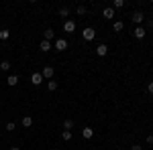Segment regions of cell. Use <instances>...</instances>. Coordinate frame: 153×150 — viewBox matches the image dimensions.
<instances>
[{"mask_svg":"<svg viewBox=\"0 0 153 150\" xmlns=\"http://www.w3.org/2000/svg\"><path fill=\"white\" fill-rule=\"evenodd\" d=\"M41 75H43V79L51 81V79H53V75H55V69H53L51 65H45V67H43V71H41Z\"/></svg>","mask_w":153,"mask_h":150,"instance_id":"3957f363","label":"cell"},{"mask_svg":"<svg viewBox=\"0 0 153 150\" xmlns=\"http://www.w3.org/2000/svg\"><path fill=\"white\" fill-rule=\"evenodd\" d=\"M112 29H114L117 33H120V31L125 29V23H123V20H114V24H112Z\"/></svg>","mask_w":153,"mask_h":150,"instance_id":"5bb4252c","label":"cell"},{"mask_svg":"<svg viewBox=\"0 0 153 150\" xmlns=\"http://www.w3.org/2000/svg\"><path fill=\"white\" fill-rule=\"evenodd\" d=\"M47 89L49 91H55V89H57V81H53V79L47 81Z\"/></svg>","mask_w":153,"mask_h":150,"instance_id":"44dd1931","label":"cell"},{"mask_svg":"<svg viewBox=\"0 0 153 150\" xmlns=\"http://www.w3.org/2000/svg\"><path fill=\"white\" fill-rule=\"evenodd\" d=\"M102 16L104 18H114V8L112 6H106L104 10H102Z\"/></svg>","mask_w":153,"mask_h":150,"instance_id":"30bf717a","label":"cell"},{"mask_svg":"<svg viewBox=\"0 0 153 150\" xmlns=\"http://www.w3.org/2000/svg\"><path fill=\"white\" fill-rule=\"evenodd\" d=\"M55 49L57 51H65L68 49V41L65 39H55Z\"/></svg>","mask_w":153,"mask_h":150,"instance_id":"52a82bcc","label":"cell"},{"mask_svg":"<svg viewBox=\"0 0 153 150\" xmlns=\"http://www.w3.org/2000/svg\"><path fill=\"white\" fill-rule=\"evenodd\" d=\"M125 6V0H114V6L112 8H123Z\"/></svg>","mask_w":153,"mask_h":150,"instance_id":"cb8c5ba5","label":"cell"},{"mask_svg":"<svg viewBox=\"0 0 153 150\" xmlns=\"http://www.w3.org/2000/svg\"><path fill=\"white\" fill-rule=\"evenodd\" d=\"M31 81H33V85H41V83H43V75H41V73H31Z\"/></svg>","mask_w":153,"mask_h":150,"instance_id":"ba28073f","label":"cell"},{"mask_svg":"<svg viewBox=\"0 0 153 150\" xmlns=\"http://www.w3.org/2000/svg\"><path fill=\"white\" fill-rule=\"evenodd\" d=\"M23 126L25 128H31V126H33V118H31V116H25V118H23Z\"/></svg>","mask_w":153,"mask_h":150,"instance_id":"e0dca14e","label":"cell"},{"mask_svg":"<svg viewBox=\"0 0 153 150\" xmlns=\"http://www.w3.org/2000/svg\"><path fill=\"white\" fill-rule=\"evenodd\" d=\"M82 39L84 41H94L96 39V31L92 29V26H86V29L82 31Z\"/></svg>","mask_w":153,"mask_h":150,"instance_id":"6da1fadb","label":"cell"},{"mask_svg":"<svg viewBox=\"0 0 153 150\" xmlns=\"http://www.w3.org/2000/svg\"><path fill=\"white\" fill-rule=\"evenodd\" d=\"M10 150H21V148H19V146H12V148Z\"/></svg>","mask_w":153,"mask_h":150,"instance_id":"83f0119b","label":"cell"},{"mask_svg":"<svg viewBox=\"0 0 153 150\" xmlns=\"http://www.w3.org/2000/svg\"><path fill=\"white\" fill-rule=\"evenodd\" d=\"M59 16H63V18L70 16V8H68V6H61V8H59Z\"/></svg>","mask_w":153,"mask_h":150,"instance_id":"ffe728a7","label":"cell"},{"mask_svg":"<svg viewBox=\"0 0 153 150\" xmlns=\"http://www.w3.org/2000/svg\"><path fill=\"white\" fill-rule=\"evenodd\" d=\"M39 49H41L43 53H47V51H51V49H53V47H51V43H49V41H45V39H43V41L39 43Z\"/></svg>","mask_w":153,"mask_h":150,"instance_id":"8fae6325","label":"cell"},{"mask_svg":"<svg viewBox=\"0 0 153 150\" xmlns=\"http://www.w3.org/2000/svg\"><path fill=\"white\" fill-rule=\"evenodd\" d=\"M76 14H78V16H84V14H86V6H84V4L76 6Z\"/></svg>","mask_w":153,"mask_h":150,"instance_id":"d6986e66","label":"cell"},{"mask_svg":"<svg viewBox=\"0 0 153 150\" xmlns=\"http://www.w3.org/2000/svg\"><path fill=\"white\" fill-rule=\"evenodd\" d=\"M43 37H45V41H49V43H51V41L55 39V33H53V29H47V31L43 33Z\"/></svg>","mask_w":153,"mask_h":150,"instance_id":"7c38bea8","label":"cell"},{"mask_svg":"<svg viewBox=\"0 0 153 150\" xmlns=\"http://www.w3.org/2000/svg\"><path fill=\"white\" fill-rule=\"evenodd\" d=\"M0 69L2 71H10V63H8V61H2V63H0Z\"/></svg>","mask_w":153,"mask_h":150,"instance_id":"7402d4cb","label":"cell"},{"mask_svg":"<svg viewBox=\"0 0 153 150\" xmlns=\"http://www.w3.org/2000/svg\"><path fill=\"white\" fill-rule=\"evenodd\" d=\"M92 136H94V130H92V128H90V126H86V128H84V130H82V138L90 140V138H92Z\"/></svg>","mask_w":153,"mask_h":150,"instance_id":"9c48e42d","label":"cell"},{"mask_svg":"<svg viewBox=\"0 0 153 150\" xmlns=\"http://www.w3.org/2000/svg\"><path fill=\"white\" fill-rule=\"evenodd\" d=\"M147 91L153 95V81H149V83H147Z\"/></svg>","mask_w":153,"mask_h":150,"instance_id":"d4e9b609","label":"cell"},{"mask_svg":"<svg viewBox=\"0 0 153 150\" xmlns=\"http://www.w3.org/2000/svg\"><path fill=\"white\" fill-rule=\"evenodd\" d=\"M14 128H16V124L14 122H8L6 124V132H14Z\"/></svg>","mask_w":153,"mask_h":150,"instance_id":"603a6c76","label":"cell"},{"mask_svg":"<svg viewBox=\"0 0 153 150\" xmlns=\"http://www.w3.org/2000/svg\"><path fill=\"white\" fill-rule=\"evenodd\" d=\"M131 20H133V23L137 24V26H141V24H143V20H145V14H143L141 10H135L133 14H131Z\"/></svg>","mask_w":153,"mask_h":150,"instance_id":"7a4b0ae2","label":"cell"},{"mask_svg":"<svg viewBox=\"0 0 153 150\" xmlns=\"http://www.w3.org/2000/svg\"><path fill=\"white\" fill-rule=\"evenodd\" d=\"M6 83H8L10 87H14V85L19 83V75H8V77H6Z\"/></svg>","mask_w":153,"mask_h":150,"instance_id":"4fadbf2b","label":"cell"},{"mask_svg":"<svg viewBox=\"0 0 153 150\" xmlns=\"http://www.w3.org/2000/svg\"><path fill=\"white\" fill-rule=\"evenodd\" d=\"M76 31V23L74 20H63V33H74Z\"/></svg>","mask_w":153,"mask_h":150,"instance_id":"277c9868","label":"cell"},{"mask_svg":"<svg viewBox=\"0 0 153 150\" xmlns=\"http://www.w3.org/2000/svg\"><path fill=\"white\" fill-rule=\"evenodd\" d=\"M71 136H74V134H71L70 130H63V132H61V138L65 140V142H70V140H71Z\"/></svg>","mask_w":153,"mask_h":150,"instance_id":"ac0fdd59","label":"cell"},{"mask_svg":"<svg viewBox=\"0 0 153 150\" xmlns=\"http://www.w3.org/2000/svg\"><path fill=\"white\" fill-rule=\"evenodd\" d=\"M147 144H153V134H149V136H147Z\"/></svg>","mask_w":153,"mask_h":150,"instance_id":"4316f807","label":"cell"},{"mask_svg":"<svg viewBox=\"0 0 153 150\" xmlns=\"http://www.w3.org/2000/svg\"><path fill=\"white\" fill-rule=\"evenodd\" d=\"M10 37V31L8 29H0V41H6Z\"/></svg>","mask_w":153,"mask_h":150,"instance_id":"2e32d148","label":"cell"},{"mask_svg":"<svg viewBox=\"0 0 153 150\" xmlns=\"http://www.w3.org/2000/svg\"><path fill=\"white\" fill-rule=\"evenodd\" d=\"M71 128H74V120H71V118L63 120V130H70V132H71Z\"/></svg>","mask_w":153,"mask_h":150,"instance_id":"9a60e30c","label":"cell"},{"mask_svg":"<svg viewBox=\"0 0 153 150\" xmlns=\"http://www.w3.org/2000/svg\"><path fill=\"white\" fill-rule=\"evenodd\" d=\"M133 35H135V39H145L147 31H145V26H137V29L133 31Z\"/></svg>","mask_w":153,"mask_h":150,"instance_id":"8992f818","label":"cell"},{"mask_svg":"<svg viewBox=\"0 0 153 150\" xmlns=\"http://www.w3.org/2000/svg\"><path fill=\"white\" fill-rule=\"evenodd\" d=\"M131 150H143V146H141V144H133V146H131Z\"/></svg>","mask_w":153,"mask_h":150,"instance_id":"484cf974","label":"cell"},{"mask_svg":"<svg viewBox=\"0 0 153 150\" xmlns=\"http://www.w3.org/2000/svg\"><path fill=\"white\" fill-rule=\"evenodd\" d=\"M106 53H108V45H104V43H100V45L96 47V55H98V57H104Z\"/></svg>","mask_w":153,"mask_h":150,"instance_id":"5b68a950","label":"cell"}]
</instances>
